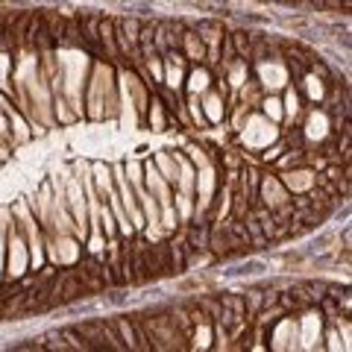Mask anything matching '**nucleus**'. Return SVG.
<instances>
[{
    "mask_svg": "<svg viewBox=\"0 0 352 352\" xmlns=\"http://www.w3.org/2000/svg\"><path fill=\"white\" fill-rule=\"evenodd\" d=\"M238 138L247 150H264V147H270L273 141L282 138V126L267 120L258 109H252V112L247 115V120H244V126L238 129Z\"/></svg>",
    "mask_w": 352,
    "mask_h": 352,
    "instance_id": "f257e3e1",
    "label": "nucleus"
},
{
    "mask_svg": "<svg viewBox=\"0 0 352 352\" xmlns=\"http://www.w3.org/2000/svg\"><path fill=\"white\" fill-rule=\"evenodd\" d=\"M3 279L6 282H18L27 276L30 270V250H27V238L21 235V229L15 226L12 232L3 241Z\"/></svg>",
    "mask_w": 352,
    "mask_h": 352,
    "instance_id": "f03ea898",
    "label": "nucleus"
},
{
    "mask_svg": "<svg viewBox=\"0 0 352 352\" xmlns=\"http://www.w3.org/2000/svg\"><path fill=\"white\" fill-rule=\"evenodd\" d=\"M256 82L261 85V91H282L285 85L291 82V68L285 62L282 53H270V56L256 59Z\"/></svg>",
    "mask_w": 352,
    "mask_h": 352,
    "instance_id": "7ed1b4c3",
    "label": "nucleus"
},
{
    "mask_svg": "<svg viewBox=\"0 0 352 352\" xmlns=\"http://www.w3.org/2000/svg\"><path fill=\"white\" fill-rule=\"evenodd\" d=\"M296 329H300V346L296 349H320L323 352V314L317 305H308L296 317Z\"/></svg>",
    "mask_w": 352,
    "mask_h": 352,
    "instance_id": "20e7f679",
    "label": "nucleus"
},
{
    "mask_svg": "<svg viewBox=\"0 0 352 352\" xmlns=\"http://www.w3.org/2000/svg\"><path fill=\"white\" fill-rule=\"evenodd\" d=\"M267 349L276 352H294L300 346V329H296V317L294 314H282L279 320H273L267 326Z\"/></svg>",
    "mask_w": 352,
    "mask_h": 352,
    "instance_id": "39448f33",
    "label": "nucleus"
},
{
    "mask_svg": "<svg viewBox=\"0 0 352 352\" xmlns=\"http://www.w3.org/2000/svg\"><path fill=\"white\" fill-rule=\"evenodd\" d=\"M256 203H261L270 212H282V208L291 206V194L282 185L279 173H261L258 179V191H256Z\"/></svg>",
    "mask_w": 352,
    "mask_h": 352,
    "instance_id": "423d86ee",
    "label": "nucleus"
},
{
    "mask_svg": "<svg viewBox=\"0 0 352 352\" xmlns=\"http://www.w3.org/2000/svg\"><path fill=\"white\" fill-rule=\"evenodd\" d=\"M279 179H282L285 188H288L291 197H300V194H308L317 185V170H311L308 164H296V168L279 170Z\"/></svg>",
    "mask_w": 352,
    "mask_h": 352,
    "instance_id": "0eeeda50",
    "label": "nucleus"
},
{
    "mask_svg": "<svg viewBox=\"0 0 352 352\" xmlns=\"http://www.w3.org/2000/svg\"><path fill=\"white\" fill-rule=\"evenodd\" d=\"M294 85L300 88L302 100L311 103V106H320L323 97H326V91H329V82L323 80V76H317L314 71H302V74H300V82H294Z\"/></svg>",
    "mask_w": 352,
    "mask_h": 352,
    "instance_id": "6e6552de",
    "label": "nucleus"
},
{
    "mask_svg": "<svg viewBox=\"0 0 352 352\" xmlns=\"http://www.w3.org/2000/svg\"><path fill=\"white\" fill-rule=\"evenodd\" d=\"M282 112H285V124H291V126L300 124L305 115V100H302L300 88L294 85V80L282 88Z\"/></svg>",
    "mask_w": 352,
    "mask_h": 352,
    "instance_id": "1a4fd4ad",
    "label": "nucleus"
},
{
    "mask_svg": "<svg viewBox=\"0 0 352 352\" xmlns=\"http://www.w3.org/2000/svg\"><path fill=\"white\" fill-rule=\"evenodd\" d=\"M200 106H203V115L208 120V126H220L226 120V97L217 91L212 85L206 94H200Z\"/></svg>",
    "mask_w": 352,
    "mask_h": 352,
    "instance_id": "9d476101",
    "label": "nucleus"
},
{
    "mask_svg": "<svg viewBox=\"0 0 352 352\" xmlns=\"http://www.w3.org/2000/svg\"><path fill=\"white\" fill-rule=\"evenodd\" d=\"M212 85H214V71L208 65H191L185 71V85H182L185 94H206Z\"/></svg>",
    "mask_w": 352,
    "mask_h": 352,
    "instance_id": "9b49d317",
    "label": "nucleus"
},
{
    "mask_svg": "<svg viewBox=\"0 0 352 352\" xmlns=\"http://www.w3.org/2000/svg\"><path fill=\"white\" fill-rule=\"evenodd\" d=\"M144 120H147V126H150L153 132H168L170 109L164 106V100H162L156 91L150 94V103H147V109H144Z\"/></svg>",
    "mask_w": 352,
    "mask_h": 352,
    "instance_id": "f8f14e48",
    "label": "nucleus"
},
{
    "mask_svg": "<svg viewBox=\"0 0 352 352\" xmlns=\"http://www.w3.org/2000/svg\"><path fill=\"white\" fill-rule=\"evenodd\" d=\"M179 53L185 59H188V65H206V44L203 38L194 32V27H185L182 38H179Z\"/></svg>",
    "mask_w": 352,
    "mask_h": 352,
    "instance_id": "ddd939ff",
    "label": "nucleus"
},
{
    "mask_svg": "<svg viewBox=\"0 0 352 352\" xmlns=\"http://www.w3.org/2000/svg\"><path fill=\"white\" fill-rule=\"evenodd\" d=\"M153 164H156L159 173L173 185L176 173H179V150H156L153 153Z\"/></svg>",
    "mask_w": 352,
    "mask_h": 352,
    "instance_id": "4468645a",
    "label": "nucleus"
},
{
    "mask_svg": "<svg viewBox=\"0 0 352 352\" xmlns=\"http://www.w3.org/2000/svg\"><path fill=\"white\" fill-rule=\"evenodd\" d=\"M91 179H94V191H97V197H100V200H106V197L115 191L112 164H106V162H91Z\"/></svg>",
    "mask_w": 352,
    "mask_h": 352,
    "instance_id": "2eb2a0df",
    "label": "nucleus"
},
{
    "mask_svg": "<svg viewBox=\"0 0 352 352\" xmlns=\"http://www.w3.org/2000/svg\"><path fill=\"white\" fill-rule=\"evenodd\" d=\"M214 344V326L212 320H200L191 326V335H188V349H212Z\"/></svg>",
    "mask_w": 352,
    "mask_h": 352,
    "instance_id": "dca6fc26",
    "label": "nucleus"
},
{
    "mask_svg": "<svg viewBox=\"0 0 352 352\" xmlns=\"http://www.w3.org/2000/svg\"><path fill=\"white\" fill-rule=\"evenodd\" d=\"M258 112L273 120V124H285V112H282V97L276 91H267V94H261V100H258Z\"/></svg>",
    "mask_w": 352,
    "mask_h": 352,
    "instance_id": "f3484780",
    "label": "nucleus"
},
{
    "mask_svg": "<svg viewBox=\"0 0 352 352\" xmlns=\"http://www.w3.org/2000/svg\"><path fill=\"white\" fill-rule=\"evenodd\" d=\"M173 208H176V217H179V223H191L194 217V197L191 194H182V191H173Z\"/></svg>",
    "mask_w": 352,
    "mask_h": 352,
    "instance_id": "a211bd4d",
    "label": "nucleus"
},
{
    "mask_svg": "<svg viewBox=\"0 0 352 352\" xmlns=\"http://www.w3.org/2000/svg\"><path fill=\"white\" fill-rule=\"evenodd\" d=\"M323 349H349L346 344H344V338H340V332L335 329V323H329V320H323Z\"/></svg>",
    "mask_w": 352,
    "mask_h": 352,
    "instance_id": "6ab92c4d",
    "label": "nucleus"
}]
</instances>
